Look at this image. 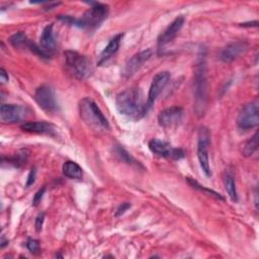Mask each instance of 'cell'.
Instances as JSON below:
<instances>
[{"mask_svg":"<svg viewBox=\"0 0 259 259\" xmlns=\"http://www.w3.org/2000/svg\"><path fill=\"white\" fill-rule=\"evenodd\" d=\"M26 248L28 251L34 255H37L40 252V247H39V242L34 239H28L26 241Z\"/></svg>","mask_w":259,"mask_h":259,"instance_id":"26","label":"cell"},{"mask_svg":"<svg viewBox=\"0 0 259 259\" xmlns=\"http://www.w3.org/2000/svg\"><path fill=\"white\" fill-rule=\"evenodd\" d=\"M223 182H224L225 189H226L229 197L231 198V200L234 201V202H237L238 201V193H237L235 181L233 179V176L229 172L225 173L224 178H223Z\"/></svg>","mask_w":259,"mask_h":259,"instance_id":"20","label":"cell"},{"mask_svg":"<svg viewBox=\"0 0 259 259\" xmlns=\"http://www.w3.org/2000/svg\"><path fill=\"white\" fill-rule=\"evenodd\" d=\"M64 56L67 69L75 78L84 80L91 75L92 65L86 56L71 50L66 51Z\"/></svg>","mask_w":259,"mask_h":259,"instance_id":"5","label":"cell"},{"mask_svg":"<svg viewBox=\"0 0 259 259\" xmlns=\"http://www.w3.org/2000/svg\"><path fill=\"white\" fill-rule=\"evenodd\" d=\"M63 174L70 179H80L83 175L82 168L74 161H66L63 164Z\"/></svg>","mask_w":259,"mask_h":259,"instance_id":"19","label":"cell"},{"mask_svg":"<svg viewBox=\"0 0 259 259\" xmlns=\"http://www.w3.org/2000/svg\"><path fill=\"white\" fill-rule=\"evenodd\" d=\"M184 24V17L178 16L176 17L168 26L167 28L159 35L158 37V48L161 49L167 44H169L172 39L175 38V36L178 34L180 29L182 28Z\"/></svg>","mask_w":259,"mask_h":259,"instance_id":"15","label":"cell"},{"mask_svg":"<svg viewBox=\"0 0 259 259\" xmlns=\"http://www.w3.org/2000/svg\"><path fill=\"white\" fill-rule=\"evenodd\" d=\"M91 7L83 13V15L80 18H74L72 16H62L60 15V19L64 22H67L69 24L86 28V29H92L97 27L103 20L106 19L108 15V6L106 4L94 2L89 3Z\"/></svg>","mask_w":259,"mask_h":259,"instance_id":"3","label":"cell"},{"mask_svg":"<svg viewBox=\"0 0 259 259\" xmlns=\"http://www.w3.org/2000/svg\"><path fill=\"white\" fill-rule=\"evenodd\" d=\"M259 123V101L254 99L242 106L237 116L239 128L247 131L256 127Z\"/></svg>","mask_w":259,"mask_h":259,"instance_id":"6","label":"cell"},{"mask_svg":"<svg viewBox=\"0 0 259 259\" xmlns=\"http://www.w3.org/2000/svg\"><path fill=\"white\" fill-rule=\"evenodd\" d=\"M130 207H131V203H128V202H123V203H121V204L118 206V208H117V210H116V212H115V215H116V217L121 215V214L124 213L125 210H127Z\"/></svg>","mask_w":259,"mask_h":259,"instance_id":"29","label":"cell"},{"mask_svg":"<svg viewBox=\"0 0 259 259\" xmlns=\"http://www.w3.org/2000/svg\"><path fill=\"white\" fill-rule=\"evenodd\" d=\"M29 113V110L18 104H2L0 108L1 120L5 123H14L24 120Z\"/></svg>","mask_w":259,"mask_h":259,"instance_id":"10","label":"cell"},{"mask_svg":"<svg viewBox=\"0 0 259 259\" xmlns=\"http://www.w3.org/2000/svg\"><path fill=\"white\" fill-rule=\"evenodd\" d=\"M39 48L40 50L47 55L48 58L54 55L56 51V40L54 37V31H53V24L47 25L40 35L39 38Z\"/></svg>","mask_w":259,"mask_h":259,"instance_id":"16","label":"cell"},{"mask_svg":"<svg viewBox=\"0 0 259 259\" xmlns=\"http://www.w3.org/2000/svg\"><path fill=\"white\" fill-rule=\"evenodd\" d=\"M183 116V109L180 106H171L160 111L158 122L164 128H171L178 125Z\"/></svg>","mask_w":259,"mask_h":259,"instance_id":"13","label":"cell"},{"mask_svg":"<svg viewBox=\"0 0 259 259\" xmlns=\"http://www.w3.org/2000/svg\"><path fill=\"white\" fill-rule=\"evenodd\" d=\"M149 149L157 156L170 158L172 160H179L184 157V151L182 149L172 148L169 143L158 139H153L149 142Z\"/></svg>","mask_w":259,"mask_h":259,"instance_id":"8","label":"cell"},{"mask_svg":"<svg viewBox=\"0 0 259 259\" xmlns=\"http://www.w3.org/2000/svg\"><path fill=\"white\" fill-rule=\"evenodd\" d=\"M115 104L118 112L133 119H140L146 112V103H143L141 92L138 88H127L116 95Z\"/></svg>","mask_w":259,"mask_h":259,"instance_id":"1","label":"cell"},{"mask_svg":"<svg viewBox=\"0 0 259 259\" xmlns=\"http://www.w3.org/2000/svg\"><path fill=\"white\" fill-rule=\"evenodd\" d=\"M34 99L38 106L47 112H53L57 109V100L55 92L48 85H42L35 90Z\"/></svg>","mask_w":259,"mask_h":259,"instance_id":"11","label":"cell"},{"mask_svg":"<svg viewBox=\"0 0 259 259\" xmlns=\"http://www.w3.org/2000/svg\"><path fill=\"white\" fill-rule=\"evenodd\" d=\"M246 40H237L227 45L220 53V59L225 63H231L248 50Z\"/></svg>","mask_w":259,"mask_h":259,"instance_id":"14","label":"cell"},{"mask_svg":"<svg viewBox=\"0 0 259 259\" xmlns=\"http://www.w3.org/2000/svg\"><path fill=\"white\" fill-rule=\"evenodd\" d=\"M27 156H28V154L26 153V151H21V152L15 154L14 156H12L11 158H9L8 161L10 163L14 164L15 166H20L25 163V161L27 160Z\"/></svg>","mask_w":259,"mask_h":259,"instance_id":"25","label":"cell"},{"mask_svg":"<svg viewBox=\"0 0 259 259\" xmlns=\"http://www.w3.org/2000/svg\"><path fill=\"white\" fill-rule=\"evenodd\" d=\"M11 45L14 47V48H27V45L29 42V39L27 38V36L25 35V33L23 31H18L14 34H12L9 38Z\"/></svg>","mask_w":259,"mask_h":259,"instance_id":"22","label":"cell"},{"mask_svg":"<svg viewBox=\"0 0 259 259\" xmlns=\"http://www.w3.org/2000/svg\"><path fill=\"white\" fill-rule=\"evenodd\" d=\"M194 111L197 116H202L206 107V63L205 51L200 50L194 69L193 81Z\"/></svg>","mask_w":259,"mask_h":259,"instance_id":"2","label":"cell"},{"mask_svg":"<svg viewBox=\"0 0 259 259\" xmlns=\"http://www.w3.org/2000/svg\"><path fill=\"white\" fill-rule=\"evenodd\" d=\"M35 180V169H31L28 176H27V180H26V186L31 185Z\"/></svg>","mask_w":259,"mask_h":259,"instance_id":"30","label":"cell"},{"mask_svg":"<svg viewBox=\"0 0 259 259\" xmlns=\"http://www.w3.org/2000/svg\"><path fill=\"white\" fill-rule=\"evenodd\" d=\"M258 25V22L257 21H253V22H245V23H241V26H257Z\"/></svg>","mask_w":259,"mask_h":259,"instance_id":"32","label":"cell"},{"mask_svg":"<svg viewBox=\"0 0 259 259\" xmlns=\"http://www.w3.org/2000/svg\"><path fill=\"white\" fill-rule=\"evenodd\" d=\"M186 180H187V182L189 183V185H190L191 187H193V188H195V189H197V190L203 191V192H205L206 194H209V195H211V196H213V197H215V198H218V199H221V200H224V199H225L221 194H219L218 192H215V191H213V190H211V189H208V188H206V187H203V186L200 185L196 180H194V179H192V178H190V177H186Z\"/></svg>","mask_w":259,"mask_h":259,"instance_id":"23","label":"cell"},{"mask_svg":"<svg viewBox=\"0 0 259 259\" xmlns=\"http://www.w3.org/2000/svg\"><path fill=\"white\" fill-rule=\"evenodd\" d=\"M115 154L119 157V159L127 164H137V161L121 147H116L115 148Z\"/></svg>","mask_w":259,"mask_h":259,"instance_id":"24","label":"cell"},{"mask_svg":"<svg viewBox=\"0 0 259 259\" xmlns=\"http://www.w3.org/2000/svg\"><path fill=\"white\" fill-rule=\"evenodd\" d=\"M80 116L87 125L95 131H105L109 128V123L98 107L90 98H83L79 103Z\"/></svg>","mask_w":259,"mask_h":259,"instance_id":"4","label":"cell"},{"mask_svg":"<svg viewBox=\"0 0 259 259\" xmlns=\"http://www.w3.org/2000/svg\"><path fill=\"white\" fill-rule=\"evenodd\" d=\"M170 80V73L167 71H162L157 73L151 83L149 93H148V98L146 101V109L147 111L151 108V106L154 104L156 101L157 97L160 95L162 90L166 87Z\"/></svg>","mask_w":259,"mask_h":259,"instance_id":"9","label":"cell"},{"mask_svg":"<svg viewBox=\"0 0 259 259\" xmlns=\"http://www.w3.org/2000/svg\"><path fill=\"white\" fill-rule=\"evenodd\" d=\"M152 54L153 51L151 49H147L138 54H135L124 64L121 70V75L124 78H130L135 75L136 72L144 65V63H146L152 57Z\"/></svg>","mask_w":259,"mask_h":259,"instance_id":"12","label":"cell"},{"mask_svg":"<svg viewBox=\"0 0 259 259\" xmlns=\"http://www.w3.org/2000/svg\"><path fill=\"white\" fill-rule=\"evenodd\" d=\"M258 148V132H256L249 140L245 142L242 148V154L245 157H250Z\"/></svg>","mask_w":259,"mask_h":259,"instance_id":"21","label":"cell"},{"mask_svg":"<svg viewBox=\"0 0 259 259\" xmlns=\"http://www.w3.org/2000/svg\"><path fill=\"white\" fill-rule=\"evenodd\" d=\"M8 79H9L8 74L6 73V71H5L3 68H1V69H0V80H1V83L7 82Z\"/></svg>","mask_w":259,"mask_h":259,"instance_id":"31","label":"cell"},{"mask_svg":"<svg viewBox=\"0 0 259 259\" xmlns=\"http://www.w3.org/2000/svg\"><path fill=\"white\" fill-rule=\"evenodd\" d=\"M209 138L210 134L206 127H200L198 131V138H197V158L200 165L202 172L205 176L210 177L211 171L209 166V159H208V145H209Z\"/></svg>","mask_w":259,"mask_h":259,"instance_id":"7","label":"cell"},{"mask_svg":"<svg viewBox=\"0 0 259 259\" xmlns=\"http://www.w3.org/2000/svg\"><path fill=\"white\" fill-rule=\"evenodd\" d=\"M20 128L23 132L31 133V134H41V135H50L55 136L56 127L49 122L46 121H28L21 124Z\"/></svg>","mask_w":259,"mask_h":259,"instance_id":"18","label":"cell"},{"mask_svg":"<svg viewBox=\"0 0 259 259\" xmlns=\"http://www.w3.org/2000/svg\"><path fill=\"white\" fill-rule=\"evenodd\" d=\"M122 33H118L116 35H114L109 42L107 44V46L102 50V52L99 54L98 59H97V65L98 66H102L103 64H105L111 57H113L115 55V53L118 51L121 39H122Z\"/></svg>","mask_w":259,"mask_h":259,"instance_id":"17","label":"cell"},{"mask_svg":"<svg viewBox=\"0 0 259 259\" xmlns=\"http://www.w3.org/2000/svg\"><path fill=\"white\" fill-rule=\"evenodd\" d=\"M45 190H46V187H41V188L38 189V190L36 191V193L34 194L33 199H32V204H33L34 206H36V205L40 202V200H41V198H42V196H44Z\"/></svg>","mask_w":259,"mask_h":259,"instance_id":"27","label":"cell"},{"mask_svg":"<svg viewBox=\"0 0 259 259\" xmlns=\"http://www.w3.org/2000/svg\"><path fill=\"white\" fill-rule=\"evenodd\" d=\"M44 220H45V212H40V213L36 217V219H35V224H34L35 230H36L37 232H39V231L41 230V226H42Z\"/></svg>","mask_w":259,"mask_h":259,"instance_id":"28","label":"cell"}]
</instances>
